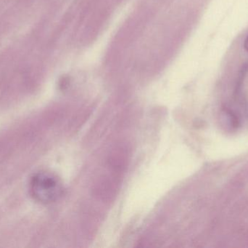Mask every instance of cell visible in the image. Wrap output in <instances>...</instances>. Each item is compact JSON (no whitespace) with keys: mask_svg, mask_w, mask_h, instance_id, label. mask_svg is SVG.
I'll return each mask as SVG.
<instances>
[{"mask_svg":"<svg viewBox=\"0 0 248 248\" xmlns=\"http://www.w3.org/2000/svg\"><path fill=\"white\" fill-rule=\"evenodd\" d=\"M31 192L36 200L47 204L58 200L63 192L61 181L52 173H39L32 179Z\"/></svg>","mask_w":248,"mask_h":248,"instance_id":"cell-1","label":"cell"},{"mask_svg":"<svg viewBox=\"0 0 248 248\" xmlns=\"http://www.w3.org/2000/svg\"><path fill=\"white\" fill-rule=\"evenodd\" d=\"M244 48L246 50L248 51V35L247 36V37L246 38V39H245Z\"/></svg>","mask_w":248,"mask_h":248,"instance_id":"cell-2","label":"cell"}]
</instances>
